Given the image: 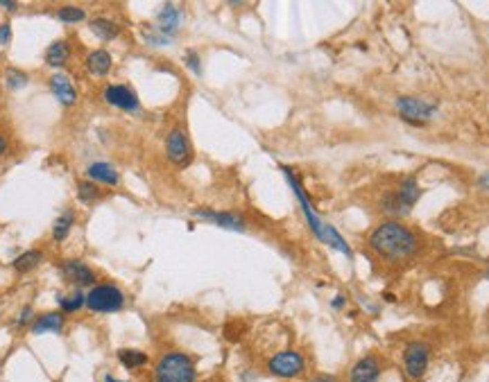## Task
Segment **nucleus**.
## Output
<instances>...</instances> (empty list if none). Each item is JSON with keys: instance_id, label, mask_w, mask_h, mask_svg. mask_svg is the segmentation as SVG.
<instances>
[{"instance_id": "obj_26", "label": "nucleus", "mask_w": 489, "mask_h": 382, "mask_svg": "<svg viewBox=\"0 0 489 382\" xmlns=\"http://www.w3.org/2000/svg\"><path fill=\"white\" fill-rule=\"evenodd\" d=\"M57 19H59L61 23H82L86 19V12L82 10V7L66 5V7H59V10H57Z\"/></svg>"}, {"instance_id": "obj_29", "label": "nucleus", "mask_w": 489, "mask_h": 382, "mask_svg": "<svg viewBox=\"0 0 489 382\" xmlns=\"http://www.w3.org/2000/svg\"><path fill=\"white\" fill-rule=\"evenodd\" d=\"M184 61H186V66H189L193 72H198V75L202 72V68H200V54L195 52V50H189V52H186V54H184Z\"/></svg>"}, {"instance_id": "obj_33", "label": "nucleus", "mask_w": 489, "mask_h": 382, "mask_svg": "<svg viewBox=\"0 0 489 382\" xmlns=\"http://www.w3.org/2000/svg\"><path fill=\"white\" fill-rule=\"evenodd\" d=\"M5 152H7V136L0 132V157H3Z\"/></svg>"}, {"instance_id": "obj_7", "label": "nucleus", "mask_w": 489, "mask_h": 382, "mask_svg": "<svg viewBox=\"0 0 489 382\" xmlns=\"http://www.w3.org/2000/svg\"><path fill=\"white\" fill-rule=\"evenodd\" d=\"M267 371L274 378L281 380H292L299 378L306 371V360L299 351H279L267 360Z\"/></svg>"}, {"instance_id": "obj_2", "label": "nucleus", "mask_w": 489, "mask_h": 382, "mask_svg": "<svg viewBox=\"0 0 489 382\" xmlns=\"http://www.w3.org/2000/svg\"><path fill=\"white\" fill-rule=\"evenodd\" d=\"M281 172L285 174V181L290 183L292 192H295V197H297V201H299L301 210H304V217H306L308 226H311V231L315 233V238L322 240L324 245L338 249V251H342L345 256L352 258V249H349L347 240L338 233V229H333L331 224H326V222H322L320 217H317L315 208H313V204H311V199H308V194H306V190H304V185H301L299 177L295 174V170L288 168V165H281Z\"/></svg>"}, {"instance_id": "obj_32", "label": "nucleus", "mask_w": 489, "mask_h": 382, "mask_svg": "<svg viewBox=\"0 0 489 382\" xmlns=\"http://www.w3.org/2000/svg\"><path fill=\"white\" fill-rule=\"evenodd\" d=\"M311 382H340L336 376H329V373H322V376H315Z\"/></svg>"}, {"instance_id": "obj_20", "label": "nucleus", "mask_w": 489, "mask_h": 382, "mask_svg": "<svg viewBox=\"0 0 489 382\" xmlns=\"http://www.w3.org/2000/svg\"><path fill=\"white\" fill-rule=\"evenodd\" d=\"M86 68L91 75L95 77H104V75H109V70H111V54L107 50H95L88 54V59H86Z\"/></svg>"}, {"instance_id": "obj_21", "label": "nucleus", "mask_w": 489, "mask_h": 382, "mask_svg": "<svg viewBox=\"0 0 489 382\" xmlns=\"http://www.w3.org/2000/svg\"><path fill=\"white\" fill-rule=\"evenodd\" d=\"M88 28H91V32L100 39V41H113V39L120 34V26H116V23L109 19H102V16L93 19L91 23H88Z\"/></svg>"}, {"instance_id": "obj_17", "label": "nucleus", "mask_w": 489, "mask_h": 382, "mask_svg": "<svg viewBox=\"0 0 489 382\" xmlns=\"http://www.w3.org/2000/svg\"><path fill=\"white\" fill-rule=\"evenodd\" d=\"M61 328H64L61 312H46L32 323V332H35V335H44V332H61Z\"/></svg>"}, {"instance_id": "obj_10", "label": "nucleus", "mask_w": 489, "mask_h": 382, "mask_svg": "<svg viewBox=\"0 0 489 382\" xmlns=\"http://www.w3.org/2000/svg\"><path fill=\"white\" fill-rule=\"evenodd\" d=\"M193 217L204 219V222H211V224H218L220 229H227V231H247V222H245L238 213H231V210L198 208V210H193Z\"/></svg>"}, {"instance_id": "obj_28", "label": "nucleus", "mask_w": 489, "mask_h": 382, "mask_svg": "<svg viewBox=\"0 0 489 382\" xmlns=\"http://www.w3.org/2000/svg\"><path fill=\"white\" fill-rule=\"evenodd\" d=\"M32 323H35V310H32V305H26L23 310L19 312V316H16V321H14V328H26L30 326L32 328Z\"/></svg>"}, {"instance_id": "obj_37", "label": "nucleus", "mask_w": 489, "mask_h": 382, "mask_svg": "<svg viewBox=\"0 0 489 382\" xmlns=\"http://www.w3.org/2000/svg\"><path fill=\"white\" fill-rule=\"evenodd\" d=\"M485 279H487V281H489V270H487V272H485Z\"/></svg>"}, {"instance_id": "obj_30", "label": "nucleus", "mask_w": 489, "mask_h": 382, "mask_svg": "<svg viewBox=\"0 0 489 382\" xmlns=\"http://www.w3.org/2000/svg\"><path fill=\"white\" fill-rule=\"evenodd\" d=\"M10 39H12V26L10 23H3V26H0V46H7Z\"/></svg>"}, {"instance_id": "obj_1", "label": "nucleus", "mask_w": 489, "mask_h": 382, "mask_svg": "<svg viewBox=\"0 0 489 382\" xmlns=\"http://www.w3.org/2000/svg\"><path fill=\"white\" fill-rule=\"evenodd\" d=\"M370 247L385 260H405L417 254L421 242L410 226L401 224L399 219H387L372 231Z\"/></svg>"}, {"instance_id": "obj_31", "label": "nucleus", "mask_w": 489, "mask_h": 382, "mask_svg": "<svg viewBox=\"0 0 489 382\" xmlns=\"http://www.w3.org/2000/svg\"><path fill=\"white\" fill-rule=\"evenodd\" d=\"M333 310H342V308H345L347 305V296L345 294H338L336 299H333Z\"/></svg>"}, {"instance_id": "obj_25", "label": "nucleus", "mask_w": 489, "mask_h": 382, "mask_svg": "<svg viewBox=\"0 0 489 382\" xmlns=\"http://www.w3.org/2000/svg\"><path fill=\"white\" fill-rule=\"evenodd\" d=\"M59 305H61V310H66V312H77L82 305H86V296L82 294L79 290H75L73 294H61Z\"/></svg>"}, {"instance_id": "obj_27", "label": "nucleus", "mask_w": 489, "mask_h": 382, "mask_svg": "<svg viewBox=\"0 0 489 382\" xmlns=\"http://www.w3.org/2000/svg\"><path fill=\"white\" fill-rule=\"evenodd\" d=\"M28 82H30V77L23 70H19V68H7L5 70V84L10 88H14V91H19V88H23Z\"/></svg>"}, {"instance_id": "obj_18", "label": "nucleus", "mask_w": 489, "mask_h": 382, "mask_svg": "<svg viewBox=\"0 0 489 382\" xmlns=\"http://www.w3.org/2000/svg\"><path fill=\"white\" fill-rule=\"evenodd\" d=\"M41 263H44V251L30 249V251H23L21 256H16V258L12 260V267H14V272L28 274V272H35Z\"/></svg>"}, {"instance_id": "obj_24", "label": "nucleus", "mask_w": 489, "mask_h": 382, "mask_svg": "<svg viewBox=\"0 0 489 382\" xmlns=\"http://www.w3.org/2000/svg\"><path fill=\"white\" fill-rule=\"evenodd\" d=\"M77 199H79L84 206H93L95 201L102 199L100 185L93 183V181H79V183H77Z\"/></svg>"}, {"instance_id": "obj_22", "label": "nucleus", "mask_w": 489, "mask_h": 382, "mask_svg": "<svg viewBox=\"0 0 489 382\" xmlns=\"http://www.w3.org/2000/svg\"><path fill=\"white\" fill-rule=\"evenodd\" d=\"M116 355H118V362H120L125 369H129V371L145 367V364H148V360H150L148 353L138 351V348H120Z\"/></svg>"}, {"instance_id": "obj_11", "label": "nucleus", "mask_w": 489, "mask_h": 382, "mask_svg": "<svg viewBox=\"0 0 489 382\" xmlns=\"http://www.w3.org/2000/svg\"><path fill=\"white\" fill-rule=\"evenodd\" d=\"M104 102L111 104V107H116V109L129 111V113L138 111V107H141L136 93L125 84H109L107 88H104Z\"/></svg>"}, {"instance_id": "obj_34", "label": "nucleus", "mask_w": 489, "mask_h": 382, "mask_svg": "<svg viewBox=\"0 0 489 382\" xmlns=\"http://www.w3.org/2000/svg\"><path fill=\"white\" fill-rule=\"evenodd\" d=\"M480 185H483V188H489V172H485L483 177H480Z\"/></svg>"}, {"instance_id": "obj_12", "label": "nucleus", "mask_w": 489, "mask_h": 382, "mask_svg": "<svg viewBox=\"0 0 489 382\" xmlns=\"http://www.w3.org/2000/svg\"><path fill=\"white\" fill-rule=\"evenodd\" d=\"M381 373H383V367L378 357L365 355L354 364L352 371H349V382H378Z\"/></svg>"}, {"instance_id": "obj_36", "label": "nucleus", "mask_w": 489, "mask_h": 382, "mask_svg": "<svg viewBox=\"0 0 489 382\" xmlns=\"http://www.w3.org/2000/svg\"><path fill=\"white\" fill-rule=\"evenodd\" d=\"M102 382H125V380H116V378L111 376V373H107V376H104V380H102Z\"/></svg>"}, {"instance_id": "obj_6", "label": "nucleus", "mask_w": 489, "mask_h": 382, "mask_svg": "<svg viewBox=\"0 0 489 382\" xmlns=\"http://www.w3.org/2000/svg\"><path fill=\"white\" fill-rule=\"evenodd\" d=\"M430 355H433V348L430 344H426L423 339H412L408 341L403 348V367L410 380H421L426 376L428 364H430Z\"/></svg>"}, {"instance_id": "obj_3", "label": "nucleus", "mask_w": 489, "mask_h": 382, "mask_svg": "<svg viewBox=\"0 0 489 382\" xmlns=\"http://www.w3.org/2000/svg\"><path fill=\"white\" fill-rule=\"evenodd\" d=\"M198 369L191 355L182 351H170L154 367V382H195Z\"/></svg>"}, {"instance_id": "obj_9", "label": "nucleus", "mask_w": 489, "mask_h": 382, "mask_svg": "<svg viewBox=\"0 0 489 382\" xmlns=\"http://www.w3.org/2000/svg\"><path fill=\"white\" fill-rule=\"evenodd\" d=\"M166 154L168 161L177 168H186L193 161V150L189 143V136H186L184 129H173L166 138Z\"/></svg>"}, {"instance_id": "obj_14", "label": "nucleus", "mask_w": 489, "mask_h": 382, "mask_svg": "<svg viewBox=\"0 0 489 382\" xmlns=\"http://www.w3.org/2000/svg\"><path fill=\"white\" fill-rule=\"evenodd\" d=\"M61 272L73 285H77V288H86V285H93L95 283V272L86 263H82V260H64Z\"/></svg>"}, {"instance_id": "obj_23", "label": "nucleus", "mask_w": 489, "mask_h": 382, "mask_svg": "<svg viewBox=\"0 0 489 382\" xmlns=\"http://www.w3.org/2000/svg\"><path fill=\"white\" fill-rule=\"evenodd\" d=\"M73 224H75V210L68 208V210H64V213L55 219V224H52V238L55 242H64L68 238V233L73 229Z\"/></svg>"}, {"instance_id": "obj_16", "label": "nucleus", "mask_w": 489, "mask_h": 382, "mask_svg": "<svg viewBox=\"0 0 489 382\" xmlns=\"http://www.w3.org/2000/svg\"><path fill=\"white\" fill-rule=\"evenodd\" d=\"M86 177H88V181H93V183H104V185H116L120 181V174H118V170L109 165V163H104V161H97V163H91L86 168Z\"/></svg>"}, {"instance_id": "obj_8", "label": "nucleus", "mask_w": 489, "mask_h": 382, "mask_svg": "<svg viewBox=\"0 0 489 382\" xmlns=\"http://www.w3.org/2000/svg\"><path fill=\"white\" fill-rule=\"evenodd\" d=\"M396 109L410 125H426L437 113V104L419 100L414 95H401L396 97Z\"/></svg>"}, {"instance_id": "obj_5", "label": "nucleus", "mask_w": 489, "mask_h": 382, "mask_svg": "<svg viewBox=\"0 0 489 382\" xmlns=\"http://www.w3.org/2000/svg\"><path fill=\"white\" fill-rule=\"evenodd\" d=\"M86 308L93 312H100V314L118 312L125 308V294H122L116 285H109V283L93 285L91 292L86 294Z\"/></svg>"}, {"instance_id": "obj_35", "label": "nucleus", "mask_w": 489, "mask_h": 382, "mask_svg": "<svg viewBox=\"0 0 489 382\" xmlns=\"http://www.w3.org/2000/svg\"><path fill=\"white\" fill-rule=\"evenodd\" d=\"M0 7H5V10H16V3H5V0H0Z\"/></svg>"}, {"instance_id": "obj_15", "label": "nucleus", "mask_w": 489, "mask_h": 382, "mask_svg": "<svg viewBox=\"0 0 489 382\" xmlns=\"http://www.w3.org/2000/svg\"><path fill=\"white\" fill-rule=\"evenodd\" d=\"M48 84H50V91L55 93V97L64 104V107H75L77 104V91H75V86H73V79L68 75L55 72Z\"/></svg>"}, {"instance_id": "obj_13", "label": "nucleus", "mask_w": 489, "mask_h": 382, "mask_svg": "<svg viewBox=\"0 0 489 382\" xmlns=\"http://www.w3.org/2000/svg\"><path fill=\"white\" fill-rule=\"evenodd\" d=\"M179 26H182V10H179V7L173 5V3H166L159 10V16H157V23H154V28H157L163 37H168L170 41H173Z\"/></svg>"}, {"instance_id": "obj_4", "label": "nucleus", "mask_w": 489, "mask_h": 382, "mask_svg": "<svg viewBox=\"0 0 489 382\" xmlns=\"http://www.w3.org/2000/svg\"><path fill=\"white\" fill-rule=\"evenodd\" d=\"M421 197V188L417 177H405L401 185L394 192H387L385 197L381 199V210L387 215H408L412 210V206L417 204Z\"/></svg>"}, {"instance_id": "obj_19", "label": "nucleus", "mask_w": 489, "mask_h": 382, "mask_svg": "<svg viewBox=\"0 0 489 382\" xmlns=\"http://www.w3.org/2000/svg\"><path fill=\"white\" fill-rule=\"evenodd\" d=\"M68 57H70V43L64 41V39H59V41H55V43L48 46L46 63H48V66H52V68H61L64 63L68 61Z\"/></svg>"}]
</instances>
